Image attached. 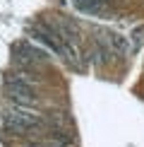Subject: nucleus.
Here are the masks:
<instances>
[{
	"label": "nucleus",
	"mask_w": 144,
	"mask_h": 147,
	"mask_svg": "<svg viewBox=\"0 0 144 147\" xmlns=\"http://www.w3.org/2000/svg\"><path fill=\"white\" fill-rule=\"evenodd\" d=\"M5 94L10 96L17 106L27 109V106H36V92L34 84L22 75H10L5 80Z\"/></svg>",
	"instance_id": "f257e3e1"
},
{
	"label": "nucleus",
	"mask_w": 144,
	"mask_h": 147,
	"mask_svg": "<svg viewBox=\"0 0 144 147\" xmlns=\"http://www.w3.org/2000/svg\"><path fill=\"white\" fill-rule=\"evenodd\" d=\"M3 121L10 130H19V133H29L41 128V116L34 113L31 109H22V106H10L5 109Z\"/></svg>",
	"instance_id": "f03ea898"
},
{
	"label": "nucleus",
	"mask_w": 144,
	"mask_h": 147,
	"mask_svg": "<svg viewBox=\"0 0 144 147\" xmlns=\"http://www.w3.org/2000/svg\"><path fill=\"white\" fill-rule=\"evenodd\" d=\"M15 53H17V58H19L22 63H27V65H36V63L48 60V56H46L43 48L29 44V41H19V44L15 46Z\"/></svg>",
	"instance_id": "7ed1b4c3"
},
{
	"label": "nucleus",
	"mask_w": 144,
	"mask_h": 147,
	"mask_svg": "<svg viewBox=\"0 0 144 147\" xmlns=\"http://www.w3.org/2000/svg\"><path fill=\"white\" fill-rule=\"evenodd\" d=\"M72 5L87 15H101L106 10V0H72Z\"/></svg>",
	"instance_id": "20e7f679"
}]
</instances>
